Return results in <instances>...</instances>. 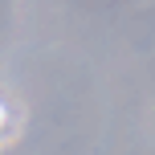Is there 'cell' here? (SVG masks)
Here are the masks:
<instances>
[{
  "instance_id": "cell-1",
  "label": "cell",
  "mask_w": 155,
  "mask_h": 155,
  "mask_svg": "<svg viewBox=\"0 0 155 155\" xmlns=\"http://www.w3.org/2000/svg\"><path fill=\"white\" fill-rule=\"evenodd\" d=\"M4 127H8V110L0 106V131H4Z\"/></svg>"
}]
</instances>
